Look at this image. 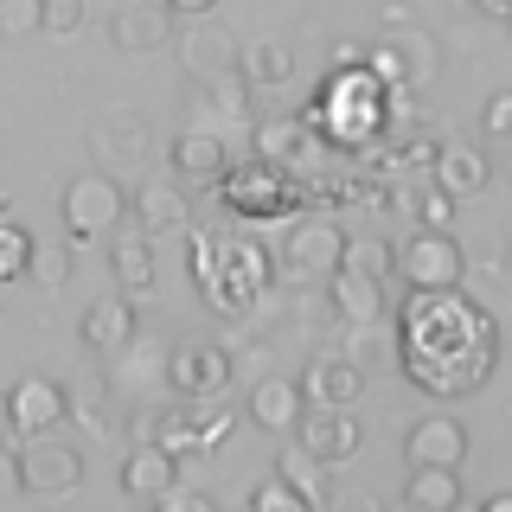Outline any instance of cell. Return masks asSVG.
Instances as JSON below:
<instances>
[{"instance_id": "obj_28", "label": "cell", "mask_w": 512, "mask_h": 512, "mask_svg": "<svg viewBox=\"0 0 512 512\" xmlns=\"http://www.w3.org/2000/svg\"><path fill=\"white\" fill-rule=\"evenodd\" d=\"M455 500H461V468H410V480H404L410 512H448Z\"/></svg>"}, {"instance_id": "obj_15", "label": "cell", "mask_w": 512, "mask_h": 512, "mask_svg": "<svg viewBox=\"0 0 512 512\" xmlns=\"http://www.w3.org/2000/svg\"><path fill=\"white\" fill-rule=\"evenodd\" d=\"M365 391V365L346 359V352H320L308 365V378H301V397H308V410H352Z\"/></svg>"}, {"instance_id": "obj_20", "label": "cell", "mask_w": 512, "mask_h": 512, "mask_svg": "<svg viewBox=\"0 0 512 512\" xmlns=\"http://www.w3.org/2000/svg\"><path fill=\"white\" fill-rule=\"evenodd\" d=\"M109 45L122 58H154L167 45V13L154 0H128V7H116V20H109Z\"/></svg>"}, {"instance_id": "obj_38", "label": "cell", "mask_w": 512, "mask_h": 512, "mask_svg": "<svg viewBox=\"0 0 512 512\" xmlns=\"http://www.w3.org/2000/svg\"><path fill=\"white\" fill-rule=\"evenodd\" d=\"M154 512H218V500L205 487H180V480H173V487L154 500Z\"/></svg>"}, {"instance_id": "obj_43", "label": "cell", "mask_w": 512, "mask_h": 512, "mask_svg": "<svg viewBox=\"0 0 512 512\" xmlns=\"http://www.w3.org/2000/svg\"><path fill=\"white\" fill-rule=\"evenodd\" d=\"M154 423H160V410H154V404H141V410H135V429H128V436H135V442H154Z\"/></svg>"}, {"instance_id": "obj_7", "label": "cell", "mask_w": 512, "mask_h": 512, "mask_svg": "<svg viewBox=\"0 0 512 512\" xmlns=\"http://www.w3.org/2000/svg\"><path fill=\"white\" fill-rule=\"evenodd\" d=\"M13 461H20V493H39V500H64V493L84 487V455L58 436L26 442Z\"/></svg>"}, {"instance_id": "obj_47", "label": "cell", "mask_w": 512, "mask_h": 512, "mask_svg": "<svg viewBox=\"0 0 512 512\" xmlns=\"http://www.w3.org/2000/svg\"><path fill=\"white\" fill-rule=\"evenodd\" d=\"M448 512H474V506H468V500H455V506H448Z\"/></svg>"}, {"instance_id": "obj_35", "label": "cell", "mask_w": 512, "mask_h": 512, "mask_svg": "<svg viewBox=\"0 0 512 512\" xmlns=\"http://www.w3.org/2000/svg\"><path fill=\"white\" fill-rule=\"evenodd\" d=\"M250 512H308V500L269 474V480H256V487H250Z\"/></svg>"}, {"instance_id": "obj_25", "label": "cell", "mask_w": 512, "mask_h": 512, "mask_svg": "<svg viewBox=\"0 0 512 512\" xmlns=\"http://www.w3.org/2000/svg\"><path fill=\"white\" fill-rule=\"evenodd\" d=\"M90 154L96 160H141V154H154V135L135 109H109V116L90 128Z\"/></svg>"}, {"instance_id": "obj_44", "label": "cell", "mask_w": 512, "mask_h": 512, "mask_svg": "<svg viewBox=\"0 0 512 512\" xmlns=\"http://www.w3.org/2000/svg\"><path fill=\"white\" fill-rule=\"evenodd\" d=\"M480 13H487V20H512V0H474Z\"/></svg>"}, {"instance_id": "obj_30", "label": "cell", "mask_w": 512, "mask_h": 512, "mask_svg": "<svg viewBox=\"0 0 512 512\" xmlns=\"http://www.w3.org/2000/svg\"><path fill=\"white\" fill-rule=\"evenodd\" d=\"M340 269H359V276H378V282H391V276H397V250L384 244V237H346V250H340Z\"/></svg>"}, {"instance_id": "obj_33", "label": "cell", "mask_w": 512, "mask_h": 512, "mask_svg": "<svg viewBox=\"0 0 512 512\" xmlns=\"http://www.w3.org/2000/svg\"><path fill=\"white\" fill-rule=\"evenodd\" d=\"M455 205H461V199H448L442 186H416V192H410L416 231H448V224H455Z\"/></svg>"}, {"instance_id": "obj_31", "label": "cell", "mask_w": 512, "mask_h": 512, "mask_svg": "<svg viewBox=\"0 0 512 512\" xmlns=\"http://www.w3.org/2000/svg\"><path fill=\"white\" fill-rule=\"evenodd\" d=\"M192 410V436H199V448L212 455V448H224L237 436V410H224L218 397H205V404H186Z\"/></svg>"}, {"instance_id": "obj_8", "label": "cell", "mask_w": 512, "mask_h": 512, "mask_svg": "<svg viewBox=\"0 0 512 512\" xmlns=\"http://www.w3.org/2000/svg\"><path fill=\"white\" fill-rule=\"evenodd\" d=\"M167 384L180 404H205V397H224L231 391V352L212 346V340H186L173 346L167 359Z\"/></svg>"}, {"instance_id": "obj_46", "label": "cell", "mask_w": 512, "mask_h": 512, "mask_svg": "<svg viewBox=\"0 0 512 512\" xmlns=\"http://www.w3.org/2000/svg\"><path fill=\"white\" fill-rule=\"evenodd\" d=\"M474 512H512V493H493L487 506H474Z\"/></svg>"}, {"instance_id": "obj_34", "label": "cell", "mask_w": 512, "mask_h": 512, "mask_svg": "<svg viewBox=\"0 0 512 512\" xmlns=\"http://www.w3.org/2000/svg\"><path fill=\"white\" fill-rule=\"evenodd\" d=\"M26 256H32V237L0 212V282H20L26 276Z\"/></svg>"}, {"instance_id": "obj_17", "label": "cell", "mask_w": 512, "mask_h": 512, "mask_svg": "<svg viewBox=\"0 0 512 512\" xmlns=\"http://www.w3.org/2000/svg\"><path fill=\"white\" fill-rule=\"evenodd\" d=\"M167 167L180 186H218V173L231 167V154H224V135H212V128H180L167 148Z\"/></svg>"}, {"instance_id": "obj_21", "label": "cell", "mask_w": 512, "mask_h": 512, "mask_svg": "<svg viewBox=\"0 0 512 512\" xmlns=\"http://www.w3.org/2000/svg\"><path fill=\"white\" fill-rule=\"evenodd\" d=\"M116 244H109V263H116V288L128 301H141V295H154V282H160V269H154V237L148 231H109Z\"/></svg>"}, {"instance_id": "obj_5", "label": "cell", "mask_w": 512, "mask_h": 512, "mask_svg": "<svg viewBox=\"0 0 512 512\" xmlns=\"http://www.w3.org/2000/svg\"><path fill=\"white\" fill-rule=\"evenodd\" d=\"M122 218H128V192H122V180H109L103 167L77 173V180L64 186V231H71V244H103Z\"/></svg>"}, {"instance_id": "obj_41", "label": "cell", "mask_w": 512, "mask_h": 512, "mask_svg": "<svg viewBox=\"0 0 512 512\" xmlns=\"http://www.w3.org/2000/svg\"><path fill=\"white\" fill-rule=\"evenodd\" d=\"M359 64H365V45L359 39H340V45H333V71H359Z\"/></svg>"}, {"instance_id": "obj_23", "label": "cell", "mask_w": 512, "mask_h": 512, "mask_svg": "<svg viewBox=\"0 0 512 512\" xmlns=\"http://www.w3.org/2000/svg\"><path fill=\"white\" fill-rule=\"evenodd\" d=\"M327 301L346 327H378L384 320V282L378 276H359V269H333L327 276Z\"/></svg>"}, {"instance_id": "obj_37", "label": "cell", "mask_w": 512, "mask_h": 512, "mask_svg": "<svg viewBox=\"0 0 512 512\" xmlns=\"http://www.w3.org/2000/svg\"><path fill=\"white\" fill-rule=\"evenodd\" d=\"M39 32V0H0V39H32Z\"/></svg>"}, {"instance_id": "obj_40", "label": "cell", "mask_w": 512, "mask_h": 512, "mask_svg": "<svg viewBox=\"0 0 512 512\" xmlns=\"http://www.w3.org/2000/svg\"><path fill=\"white\" fill-rule=\"evenodd\" d=\"M154 7H160V13H180V20H205L218 0H154Z\"/></svg>"}, {"instance_id": "obj_1", "label": "cell", "mask_w": 512, "mask_h": 512, "mask_svg": "<svg viewBox=\"0 0 512 512\" xmlns=\"http://www.w3.org/2000/svg\"><path fill=\"white\" fill-rule=\"evenodd\" d=\"M404 378L423 397H461L493 372L500 352V327L487 320V308H474L455 288H423L404 301Z\"/></svg>"}, {"instance_id": "obj_45", "label": "cell", "mask_w": 512, "mask_h": 512, "mask_svg": "<svg viewBox=\"0 0 512 512\" xmlns=\"http://www.w3.org/2000/svg\"><path fill=\"white\" fill-rule=\"evenodd\" d=\"M346 512H384V506H378V493H359V500H346Z\"/></svg>"}, {"instance_id": "obj_29", "label": "cell", "mask_w": 512, "mask_h": 512, "mask_svg": "<svg viewBox=\"0 0 512 512\" xmlns=\"http://www.w3.org/2000/svg\"><path fill=\"white\" fill-rule=\"evenodd\" d=\"M64 416H77L84 429H96V436H103V429H109V391H103V378L64 384Z\"/></svg>"}, {"instance_id": "obj_39", "label": "cell", "mask_w": 512, "mask_h": 512, "mask_svg": "<svg viewBox=\"0 0 512 512\" xmlns=\"http://www.w3.org/2000/svg\"><path fill=\"white\" fill-rule=\"evenodd\" d=\"M487 135L493 141H506L512 135V96L500 90V96H487Z\"/></svg>"}, {"instance_id": "obj_4", "label": "cell", "mask_w": 512, "mask_h": 512, "mask_svg": "<svg viewBox=\"0 0 512 512\" xmlns=\"http://www.w3.org/2000/svg\"><path fill=\"white\" fill-rule=\"evenodd\" d=\"M365 71H372L384 90H429L436 71H442V58H436V39L410 20V26H384V39L365 45Z\"/></svg>"}, {"instance_id": "obj_42", "label": "cell", "mask_w": 512, "mask_h": 512, "mask_svg": "<svg viewBox=\"0 0 512 512\" xmlns=\"http://www.w3.org/2000/svg\"><path fill=\"white\" fill-rule=\"evenodd\" d=\"M13 493H20V461H13L7 448H0V506H7Z\"/></svg>"}, {"instance_id": "obj_16", "label": "cell", "mask_w": 512, "mask_h": 512, "mask_svg": "<svg viewBox=\"0 0 512 512\" xmlns=\"http://www.w3.org/2000/svg\"><path fill=\"white\" fill-rule=\"evenodd\" d=\"M301 410H308V397H301V378H282V372L256 378L250 397H244V416H250L256 429H269V436H295Z\"/></svg>"}, {"instance_id": "obj_22", "label": "cell", "mask_w": 512, "mask_h": 512, "mask_svg": "<svg viewBox=\"0 0 512 512\" xmlns=\"http://www.w3.org/2000/svg\"><path fill=\"white\" fill-rule=\"evenodd\" d=\"M173 480H180V461H173L160 442H135V448H128V461H122V493H128V500L154 506Z\"/></svg>"}, {"instance_id": "obj_18", "label": "cell", "mask_w": 512, "mask_h": 512, "mask_svg": "<svg viewBox=\"0 0 512 512\" xmlns=\"http://www.w3.org/2000/svg\"><path fill=\"white\" fill-rule=\"evenodd\" d=\"M250 148L256 160H276V167H308V154H320L327 141L308 128V116H269L250 122Z\"/></svg>"}, {"instance_id": "obj_32", "label": "cell", "mask_w": 512, "mask_h": 512, "mask_svg": "<svg viewBox=\"0 0 512 512\" xmlns=\"http://www.w3.org/2000/svg\"><path fill=\"white\" fill-rule=\"evenodd\" d=\"M26 282L32 288H64L71 282V244H32V256H26Z\"/></svg>"}, {"instance_id": "obj_11", "label": "cell", "mask_w": 512, "mask_h": 512, "mask_svg": "<svg viewBox=\"0 0 512 512\" xmlns=\"http://www.w3.org/2000/svg\"><path fill=\"white\" fill-rule=\"evenodd\" d=\"M173 52H180V64H186L192 84H212V77H231V71H237L244 45H237L231 26H218L212 13H205V20H186V32L173 39Z\"/></svg>"}, {"instance_id": "obj_2", "label": "cell", "mask_w": 512, "mask_h": 512, "mask_svg": "<svg viewBox=\"0 0 512 512\" xmlns=\"http://www.w3.org/2000/svg\"><path fill=\"white\" fill-rule=\"evenodd\" d=\"M186 237H192V282H199L212 314H244L276 276L269 250L250 244V237H212V231H186Z\"/></svg>"}, {"instance_id": "obj_26", "label": "cell", "mask_w": 512, "mask_h": 512, "mask_svg": "<svg viewBox=\"0 0 512 512\" xmlns=\"http://www.w3.org/2000/svg\"><path fill=\"white\" fill-rule=\"evenodd\" d=\"M276 480H282V487H295L301 500H308V512H327V506H333L327 468H320L314 455H301V448H282V455H276Z\"/></svg>"}, {"instance_id": "obj_27", "label": "cell", "mask_w": 512, "mask_h": 512, "mask_svg": "<svg viewBox=\"0 0 512 512\" xmlns=\"http://www.w3.org/2000/svg\"><path fill=\"white\" fill-rule=\"evenodd\" d=\"M237 71H244L250 90H276V84H288V77H295V52H288L282 39H256V45H244Z\"/></svg>"}, {"instance_id": "obj_48", "label": "cell", "mask_w": 512, "mask_h": 512, "mask_svg": "<svg viewBox=\"0 0 512 512\" xmlns=\"http://www.w3.org/2000/svg\"><path fill=\"white\" fill-rule=\"evenodd\" d=\"M148 512H154V506H148Z\"/></svg>"}, {"instance_id": "obj_14", "label": "cell", "mask_w": 512, "mask_h": 512, "mask_svg": "<svg viewBox=\"0 0 512 512\" xmlns=\"http://www.w3.org/2000/svg\"><path fill=\"white\" fill-rule=\"evenodd\" d=\"M128 212H135V231H148L154 244L192 231V205H186V186L180 180H148L135 199H128Z\"/></svg>"}, {"instance_id": "obj_3", "label": "cell", "mask_w": 512, "mask_h": 512, "mask_svg": "<svg viewBox=\"0 0 512 512\" xmlns=\"http://www.w3.org/2000/svg\"><path fill=\"white\" fill-rule=\"evenodd\" d=\"M212 192L231 205V218H288L301 199H308V186H301L295 167H276V160H256V154L231 160Z\"/></svg>"}, {"instance_id": "obj_9", "label": "cell", "mask_w": 512, "mask_h": 512, "mask_svg": "<svg viewBox=\"0 0 512 512\" xmlns=\"http://www.w3.org/2000/svg\"><path fill=\"white\" fill-rule=\"evenodd\" d=\"M295 448H301V455H314L320 468L333 474V468H346V461H359L365 429H359V416H352V410H301Z\"/></svg>"}, {"instance_id": "obj_19", "label": "cell", "mask_w": 512, "mask_h": 512, "mask_svg": "<svg viewBox=\"0 0 512 512\" xmlns=\"http://www.w3.org/2000/svg\"><path fill=\"white\" fill-rule=\"evenodd\" d=\"M135 327H141V320H135V301L116 288V295H96L90 301L77 333H84L90 352H103V359H109V352H128V346H135Z\"/></svg>"}, {"instance_id": "obj_36", "label": "cell", "mask_w": 512, "mask_h": 512, "mask_svg": "<svg viewBox=\"0 0 512 512\" xmlns=\"http://www.w3.org/2000/svg\"><path fill=\"white\" fill-rule=\"evenodd\" d=\"M77 26H84V0H39V32H52V39H71Z\"/></svg>"}, {"instance_id": "obj_12", "label": "cell", "mask_w": 512, "mask_h": 512, "mask_svg": "<svg viewBox=\"0 0 512 512\" xmlns=\"http://www.w3.org/2000/svg\"><path fill=\"white\" fill-rule=\"evenodd\" d=\"M0 416H7V429L20 442L52 436V429L64 423V384H52V378H20L7 391V404H0Z\"/></svg>"}, {"instance_id": "obj_6", "label": "cell", "mask_w": 512, "mask_h": 512, "mask_svg": "<svg viewBox=\"0 0 512 512\" xmlns=\"http://www.w3.org/2000/svg\"><path fill=\"white\" fill-rule=\"evenodd\" d=\"M397 276L410 282V295H423V288H461L468 276V256L448 231H416L404 250H397Z\"/></svg>"}, {"instance_id": "obj_10", "label": "cell", "mask_w": 512, "mask_h": 512, "mask_svg": "<svg viewBox=\"0 0 512 512\" xmlns=\"http://www.w3.org/2000/svg\"><path fill=\"white\" fill-rule=\"evenodd\" d=\"M340 250H346V231L327 212H320V218H301L295 231H288V244H282V269L295 282H327L333 269H340Z\"/></svg>"}, {"instance_id": "obj_24", "label": "cell", "mask_w": 512, "mask_h": 512, "mask_svg": "<svg viewBox=\"0 0 512 512\" xmlns=\"http://www.w3.org/2000/svg\"><path fill=\"white\" fill-rule=\"evenodd\" d=\"M487 180H493V160L480 148H442L436 141V154H429V186H442L448 199H474Z\"/></svg>"}, {"instance_id": "obj_13", "label": "cell", "mask_w": 512, "mask_h": 512, "mask_svg": "<svg viewBox=\"0 0 512 512\" xmlns=\"http://www.w3.org/2000/svg\"><path fill=\"white\" fill-rule=\"evenodd\" d=\"M404 461L410 468H461V461H468V423L448 416V410L416 416L410 436H404Z\"/></svg>"}]
</instances>
